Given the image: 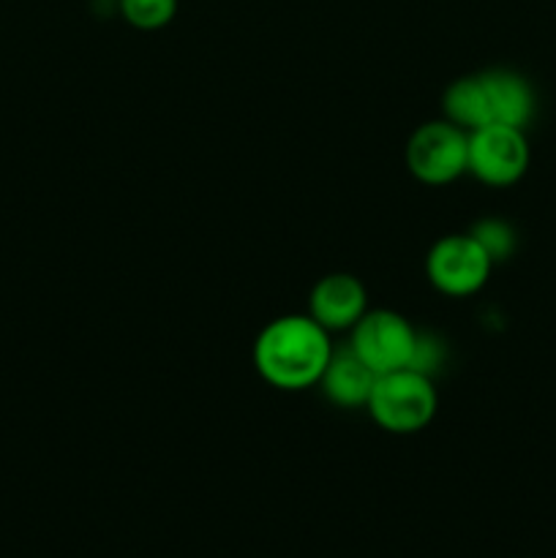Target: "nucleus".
Returning a JSON list of instances; mask_svg holds the SVG:
<instances>
[{
  "label": "nucleus",
  "instance_id": "nucleus-12",
  "mask_svg": "<svg viewBox=\"0 0 556 558\" xmlns=\"http://www.w3.org/2000/svg\"><path fill=\"white\" fill-rule=\"evenodd\" d=\"M445 360V347H442L439 338L434 336H425V332H418V341H414V352L412 360H409L407 368L409 371H418V374H436Z\"/></svg>",
  "mask_w": 556,
  "mask_h": 558
},
{
  "label": "nucleus",
  "instance_id": "nucleus-11",
  "mask_svg": "<svg viewBox=\"0 0 556 558\" xmlns=\"http://www.w3.org/2000/svg\"><path fill=\"white\" fill-rule=\"evenodd\" d=\"M469 234L478 240V245L491 256L494 265L496 262H505L507 256H512V251H516V232H512L510 223L501 221V218H483V221L474 223Z\"/></svg>",
  "mask_w": 556,
  "mask_h": 558
},
{
  "label": "nucleus",
  "instance_id": "nucleus-3",
  "mask_svg": "<svg viewBox=\"0 0 556 558\" xmlns=\"http://www.w3.org/2000/svg\"><path fill=\"white\" fill-rule=\"evenodd\" d=\"M407 167L425 185L452 183L469 167V131L450 120L423 123L407 142Z\"/></svg>",
  "mask_w": 556,
  "mask_h": 558
},
{
  "label": "nucleus",
  "instance_id": "nucleus-5",
  "mask_svg": "<svg viewBox=\"0 0 556 558\" xmlns=\"http://www.w3.org/2000/svg\"><path fill=\"white\" fill-rule=\"evenodd\" d=\"M529 169V142L523 129L483 125L469 131V167L480 183L505 189L518 183Z\"/></svg>",
  "mask_w": 556,
  "mask_h": 558
},
{
  "label": "nucleus",
  "instance_id": "nucleus-6",
  "mask_svg": "<svg viewBox=\"0 0 556 558\" xmlns=\"http://www.w3.org/2000/svg\"><path fill=\"white\" fill-rule=\"evenodd\" d=\"M418 330L396 311H365L358 325L352 327L349 347L368 365L374 374L407 368L412 360Z\"/></svg>",
  "mask_w": 556,
  "mask_h": 558
},
{
  "label": "nucleus",
  "instance_id": "nucleus-7",
  "mask_svg": "<svg viewBox=\"0 0 556 558\" xmlns=\"http://www.w3.org/2000/svg\"><path fill=\"white\" fill-rule=\"evenodd\" d=\"M365 311H368V294L363 283L349 272H330L311 289L309 316L327 332L352 330Z\"/></svg>",
  "mask_w": 556,
  "mask_h": 558
},
{
  "label": "nucleus",
  "instance_id": "nucleus-9",
  "mask_svg": "<svg viewBox=\"0 0 556 558\" xmlns=\"http://www.w3.org/2000/svg\"><path fill=\"white\" fill-rule=\"evenodd\" d=\"M376 376L379 374H374L347 343L343 349H333L330 363H327L319 385L336 407L360 409L368 403Z\"/></svg>",
  "mask_w": 556,
  "mask_h": 558
},
{
  "label": "nucleus",
  "instance_id": "nucleus-4",
  "mask_svg": "<svg viewBox=\"0 0 556 558\" xmlns=\"http://www.w3.org/2000/svg\"><path fill=\"white\" fill-rule=\"evenodd\" d=\"M491 256L472 234H447L431 245L425 256V276L447 298H469L480 292L491 276Z\"/></svg>",
  "mask_w": 556,
  "mask_h": 558
},
{
  "label": "nucleus",
  "instance_id": "nucleus-8",
  "mask_svg": "<svg viewBox=\"0 0 556 558\" xmlns=\"http://www.w3.org/2000/svg\"><path fill=\"white\" fill-rule=\"evenodd\" d=\"M480 85H483L488 125L527 129L534 114V90L521 74L507 69L483 71Z\"/></svg>",
  "mask_w": 556,
  "mask_h": 558
},
{
  "label": "nucleus",
  "instance_id": "nucleus-2",
  "mask_svg": "<svg viewBox=\"0 0 556 558\" xmlns=\"http://www.w3.org/2000/svg\"><path fill=\"white\" fill-rule=\"evenodd\" d=\"M439 396L431 376L418 371H390L379 374L365 409L374 423L390 434H418L434 420Z\"/></svg>",
  "mask_w": 556,
  "mask_h": 558
},
{
  "label": "nucleus",
  "instance_id": "nucleus-1",
  "mask_svg": "<svg viewBox=\"0 0 556 558\" xmlns=\"http://www.w3.org/2000/svg\"><path fill=\"white\" fill-rule=\"evenodd\" d=\"M333 343L330 332L311 316L287 314L262 327L254 343V365L276 390H305L319 385Z\"/></svg>",
  "mask_w": 556,
  "mask_h": 558
},
{
  "label": "nucleus",
  "instance_id": "nucleus-10",
  "mask_svg": "<svg viewBox=\"0 0 556 558\" xmlns=\"http://www.w3.org/2000/svg\"><path fill=\"white\" fill-rule=\"evenodd\" d=\"M120 14L136 31H161L178 14V0H118Z\"/></svg>",
  "mask_w": 556,
  "mask_h": 558
}]
</instances>
